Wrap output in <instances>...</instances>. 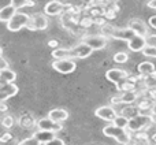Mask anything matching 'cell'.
<instances>
[{"label":"cell","mask_w":156,"mask_h":145,"mask_svg":"<svg viewBox=\"0 0 156 145\" xmlns=\"http://www.w3.org/2000/svg\"><path fill=\"white\" fill-rule=\"evenodd\" d=\"M103 134L107 136V137L114 138V140L118 141V143L122 145H129L132 143V136H130L129 130L123 129V127H118L114 123L105 126L104 129H103Z\"/></svg>","instance_id":"6da1fadb"},{"label":"cell","mask_w":156,"mask_h":145,"mask_svg":"<svg viewBox=\"0 0 156 145\" xmlns=\"http://www.w3.org/2000/svg\"><path fill=\"white\" fill-rule=\"evenodd\" d=\"M154 123V115L152 114H138L137 116L129 119L127 130L130 133H140L143 130L148 129Z\"/></svg>","instance_id":"7a4b0ae2"},{"label":"cell","mask_w":156,"mask_h":145,"mask_svg":"<svg viewBox=\"0 0 156 145\" xmlns=\"http://www.w3.org/2000/svg\"><path fill=\"white\" fill-rule=\"evenodd\" d=\"M103 36L108 38H116V40H123V41H129L132 40L136 36V33L133 32L130 27H125V29H116V27H112L110 25L103 27Z\"/></svg>","instance_id":"3957f363"},{"label":"cell","mask_w":156,"mask_h":145,"mask_svg":"<svg viewBox=\"0 0 156 145\" xmlns=\"http://www.w3.org/2000/svg\"><path fill=\"white\" fill-rule=\"evenodd\" d=\"M30 22H32V16H29L25 12H16L14 18L7 23V29L10 32H18L22 27H29Z\"/></svg>","instance_id":"277c9868"},{"label":"cell","mask_w":156,"mask_h":145,"mask_svg":"<svg viewBox=\"0 0 156 145\" xmlns=\"http://www.w3.org/2000/svg\"><path fill=\"white\" fill-rule=\"evenodd\" d=\"M82 43L88 44L93 51H99V49L105 48V45H107V43H108V37L101 36V34H89V36H86V37H83Z\"/></svg>","instance_id":"5b68a950"},{"label":"cell","mask_w":156,"mask_h":145,"mask_svg":"<svg viewBox=\"0 0 156 145\" xmlns=\"http://www.w3.org/2000/svg\"><path fill=\"white\" fill-rule=\"evenodd\" d=\"M52 67L60 74H70L77 69V65L74 59H58L52 62Z\"/></svg>","instance_id":"8992f818"},{"label":"cell","mask_w":156,"mask_h":145,"mask_svg":"<svg viewBox=\"0 0 156 145\" xmlns=\"http://www.w3.org/2000/svg\"><path fill=\"white\" fill-rule=\"evenodd\" d=\"M105 78L108 81H111L112 83L121 85L122 82H125L129 78V74L125 70H122V69H110V70L105 72Z\"/></svg>","instance_id":"52a82bcc"},{"label":"cell","mask_w":156,"mask_h":145,"mask_svg":"<svg viewBox=\"0 0 156 145\" xmlns=\"http://www.w3.org/2000/svg\"><path fill=\"white\" fill-rule=\"evenodd\" d=\"M94 115L99 116L103 121H107L112 123L114 119L118 116V112L115 111V108L111 107V105H103V107H99L96 111H94Z\"/></svg>","instance_id":"ba28073f"},{"label":"cell","mask_w":156,"mask_h":145,"mask_svg":"<svg viewBox=\"0 0 156 145\" xmlns=\"http://www.w3.org/2000/svg\"><path fill=\"white\" fill-rule=\"evenodd\" d=\"M37 127L38 130H47V132H54L58 133L63 129L62 123H58V122L52 121L51 118H43L37 121Z\"/></svg>","instance_id":"9c48e42d"},{"label":"cell","mask_w":156,"mask_h":145,"mask_svg":"<svg viewBox=\"0 0 156 145\" xmlns=\"http://www.w3.org/2000/svg\"><path fill=\"white\" fill-rule=\"evenodd\" d=\"M18 93V86L12 82H3L0 85V103L5 101L10 97H14Z\"/></svg>","instance_id":"30bf717a"},{"label":"cell","mask_w":156,"mask_h":145,"mask_svg":"<svg viewBox=\"0 0 156 145\" xmlns=\"http://www.w3.org/2000/svg\"><path fill=\"white\" fill-rule=\"evenodd\" d=\"M70 52H71V58H73V59L74 58H78V59H85V58L90 56V54L93 52V49H92L88 44L81 43V44H78V45L74 47V48H71Z\"/></svg>","instance_id":"8fae6325"},{"label":"cell","mask_w":156,"mask_h":145,"mask_svg":"<svg viewBox=\"0 0 156 145\" xmlns=\"http://www.w3.org/2000/svg\"><path fill=\"white\" fill-rule=\"evenodd\" d=\"M48 27V19L43 14H34L32 16V22L29 25V29L32 30H45Z\"/></svg>","instance_id":"7c38bea8"},{"label":"cell","mask_w":156,"mask_h":145,"mask_svg":"<svg viewBox=\"0 0 156 145\" xmlns=\"http://www.w3.org/2000/svg\"><path fill=\"white\" fill-rule=\"evenodd\" d=\"M127 47H129V49L133 52H140V51L143 52L147 47V40H145V37H143V36L136 34L132 40L127 41Z\"/></svg>","instance_id":"4fadbf2b"},{"label":"cell","mask_w":156,"mask_h":145,"mask_svg":"<svg viewBox=\"0 0 156 145\" xmlns=\"http://www.w3.org/2000/svg\"><path fill=\"white\" fill-rule=\"evenodd\" d=\"M133 32L137 36H143V37H147L148 36V26L145 25V22H143L141 19H132L129 22V26Z\"/></svg>","instance_id":"5bb4252c"},{"label":"cell","mask_w":156,"mask_h":145,"mask_svg":"<svg viewBox=\"0 0 156 145\" xmlns=\"http://www.w3.org/2000/svg\"><path fill=\"white\" fill-rule=\"evenodd\" d=\"M44 11H45L47 15H59L63 11V4L59 2V0H52V2H48L44 7Z\"/></svg>","instance_id":"9a60e30c"},{"label":"cell","mask_w":156,"mask_h":145,"mask_svg":"<svg viewBox=\"0 0 156 145\" xmlns=\"http://www.w3.org/2000/svg\"><path fill=\"white\" fill-rule=\"evenodd\" d=\"M48 118H51L52 121L58 122V123H62V122L69 119V112L66 110H62V108H55V110H51L48 112Z\"/></svg>","instance_id":"2e32d148"},{"label":"cell","mask_w":156,"mask_h":145,"mask_svg":"<svg viewBox=\"0 0 156 145\" xmlns=\"http://www.w3.org/2000/svg\"><path fill=\"white\" fill-rule=\"evenodd\" d=\"M16 12H18V10H16L15 7H12L11 4L0 8V22H7L8 23V22L14 18V15H15Z\"/></svg>","instance_id":"e0dca14e"},{"label":"cell","mask_w":156,"mask_h":145,"mask_svg":"<svg viewBox=\"0 0 156 145\" xmlns=\"http://www.w3.org/2000/svg\"><path fill=\"white\" fill-rule=\"evenodd\" d=\"M138 72H140V75H143V77H151V75L155 74V65L152 62H143L138 65L137 67Z\"/></svg>","instance_id":"ac0fdd59"},{"label":"cell","mask_w":156,"mask_h":145,"mask_svg":"<svg viewBox=\"0 0 156 145\" xmlns=\"http://www.w3.org/2000/svg\"><path fill=\"white\" fill-rule=\"evenodd\" d=\"M33 136H34V137L37 138L43 145L45 143H48V141L54 140V138H56V136H55L54 132H47V130H37Z\"/></svg>","instance_id":"d6986e66"},{"label":"cell","mask_w":156,"mask_h":145,"mask_svg":"<svg viewBox=\"0 0 156 145\" xmlns=\"http://www.w3.org/2000/svg\"><path fill=\"white\" fill-rule=\"evenodd\" d=\"M119 100H121V104H133V103L137 100V93H136L134 90L123 92V93L119 96Z\"/></svg>","instance_id":"ffe728a7"},{"label":"cell","mask_w":156,"mask_h":145,"mask_svg":"<svg viewBox=\"0 0 156 145\" xmlns=\"http://www.w3.org/2000/svg\"><path fill=\"white\" fill-rule=\"evenodd\" d=\"M52 58L55 60L58 59H70L71 58V52L70 49H63V48H55L52 51ZM73 59V58H71Z\"/></svg>","instance_id":"44dd1931"},{"label":"cell","mask_w":156,"mask_h":145,"mask_svg":"<svg viewBox=\"0 0 156 145\" xmlns=\"http://www.w3.org/2000/svg\"><path fill=\"white\" fill-rule=\"evenodd\" d=\"M15 78H16V74L12 70H10V69L0 71V81L2 82H14Z\"/></svg>","instance_id":"7402d4cb"},{"label":"cell","mask_w":156,"mask_h":145,"mask_svg":"<svg viewBox=\"0 0 156 145\" xmlns=\"http://www.w3.org/2000/svg\"><path fill=\"white\" fill-rule=\"evenodd\" d=\"M115 126L118 127H123V129H127V125H129V118L125 115H118L112 122Z\"/></svg>","instance_id":"603a6c76"},{"label":"cell","mask_w":156,"mask_h":145,"mask_svg":"<svg viewBox=\"0 0 156 145\" xmlns=\"http://www.w3.org/2000/svg\"><path fill=\"white\" fill-rule=\"evenodd\" d=\"M12 7H15L16 10H19V8H23L26 7V5H33L34 3L32 2V0H11L10 3Z\"/></svg>","instance_id":"cb8c5ba5"},{"label":"cell","mask_w":156,"mask_h":145,"mask_svg":"<svg viewBox=\"0 0 156 145\" xmlns=\"http://www.w3.org/2000/svg\"><path fill=\"white\" fill-rule=\"evenodd\" d=\"M138 114H140V108H134V107H127V108H125L123 111H122V115H125V116H127V118H134V116H137Z\"/></svg>","instance_id":"d4e9b609"},{"label":"cell","mask_w":156,"mask_h":145,"mask_svg":"<svg viewBox=\"0 0 156 145\" xmlns=\"http://www.w3.org/2000/svg\"><path fill=\"white\" fill-rule=\"evenodd\" d=\"M129 60V55L126 52H118L114 55V62L115 63H126Z\"/></svg>","instance_id":"484cf974"},{"label":"cell","mask_w":156,"mask_h":145,"mask_svg":"<svg viewBox=\"0 0 156 145\" xmlns=\"http://www.w3.org/2000/svg\"><path fill=\"white\" fill-rule=\"evenodd\" d=\"M18 145H43V144H41L34 136H32V137H27V138H25V140H22Z\"/></svg>","instance_id":"4316f807"},{"label":"cell","mask_w":156,"mask_h":145,"mask_svg":"<svg viewBox=\"0 0 156 145\" xmlns=\"http://www.w3.org/2000/svg\"><path fill=\"white\" fill-rule=\"evenodd\" d=\"M2 125H3V127H5V129H11V127L14 126V118L10 115L4 116L2 121Z\"/></svg>","instance_id":"83f0119b"},{"label":"cell","mask_w":156,"mask_h":145,"mask_svg":"<svg viewBox=\"0 0 156 145\" xmlns=\"http://www.w3.org/2000/svg\"><path fill=\"white\" fill-rule=\"evenodd\" d=\"M145 40H147V47L156 48V34H148L145 37Z\"/></svg>","instance_id":"f1b7e54d"},{"label":"cell","mask_w":156,"mask_h":145,"mask_svg":"<svg viewBox=\"0 0 156 145\" xmlns=\"http://www.w3.org/2000/svg\"><path fill=\"white\" fill-rule=\"evenodd\" d=\"M143 54L148 58H156V48H149V47H145V49L143 51Z\"/></svg>","instance_id":"f546056e"},{"label":"cell","mask_w":156,"mask_h":145,"mask_svg":"<svg viewBox=\"0 0 156 145\" xmlns=\"http://www.w3.org/2000/svg\"><path fill=\"white\" fill-rule=\"evenodd\" d=\"M44 145H65V141L60 140V138H54V140L48 141V143H45Z\"/></svg>","instance_id":"4dcf8cb0"},{"label":"cell","mask_w":156,"mask_h":145,"mask_svg":"<svg viewBox=\"0 0 156 145\" xmlns=\"http://www.w3.org/2000/svg\"><path fill=\"white\" fill-rule=\"evenodd\" d=\"M7 69H8V62L3 56H0V71L7 70Z\"/></svg>","instance_id":"1f68e13d"},{"label":"cell","mask_w":156,"mask_h":145,"mask_svg":"<svg viewBox=\"0 0 156 145\" xmlns=\"http://www.w3.org/2000/svg\"><path fill=\"white\" fill-rule=\"evenodd\" d=\"M148 23H149V26H151V27H154V29H156V15H152L151 18H149Z\"/></svg>","instance_id":"d6a6232c"},{"label":"cell","mask_w":156,"mask_h":145,"mask_svg":"<svg viewBox=\"0 0 156 145\" xmlns=\"http://www.w3.org/2000/svg\"><path fill=\"white\" fill-rule=\"evenodd\" d=\"M11 140V134H8V133H5V134H3L2 137H0V141L2 143H7V141Z\"/></svg>","instance_id":"836d02e7"},{"label":"cell","mask_w":156,"mask_h":145,"mask_svg":"<svg viewBox=\"0 0 156 145\" xmlns=\"http://www.w3.org/2000/svg\"><path fill=\"white\" fill-rule=\"evenodd\" d=\"M147 5H148L149 8H154V10H156V0H149Z\"/></svg>","instance_id":"e575fe53"},{"label":"cell","mask_w":156,"mask_h":145,"mask_svg":"<svg viewBox=\"0 0 156 145\" xmlns=\"http://www.w3.org/2000/svg\"><path fill=\"white\" fill-rule=\"evenodd\" d=\"M151 114H152V115H154V116H156V103H154V104H152Z\"/></svg>","instance_id":"d590c367"},{"label":"cell","mask_w":156,"mask_h":145,"mask_svg":"<svg viewBox=\"0 0 156 145\" xmlns=\"http://www.w3.org/2000/svg\"><path fill=\"white\" fill-rule=\"evenodd\" d=\"M5 110H7V107H5L3 103H0V111H5Z\"/></svg>","instance_id":"8d00e7d4"},{"label":"cell","mask_w":156,"mask_h":145,"mask_svg":"<svg viewBox=\"0 0 156 145\" xmlns=\"http://www.w3.org/2000/svg\"><path fill=\"white\" fill-rule=\"evenodd\" d=\"M48 45H49V47H56V41H49Z\"/></svg>","instance_id":"74e56055"},{"label":"cell","mask_w":156,"mask_h":145,"mask_svg":"<svg viewBox=\"0 0 156 145\" xmlns=\"http://www.w3.org/2000/svg\"><path fill=\"white\" fill-rule=\"evenodd\" d=\"M2 54H3V51H2V48H0V56H2Z\"/></svg>","instance_id":"f35d334b"}]
</instances>
